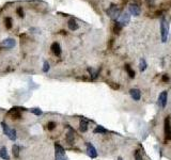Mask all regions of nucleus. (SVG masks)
<instances>
[{"instance_id":"10","label":"nucleus","mask_w":171,"mask_h":160,"mask_svg":"<svg viewBox=\"0 0 171 160\" xmlns=\"http://www.w3.org/2000/svg\"><path fill=\"white\" fill-rule=\"evenodd\" d=\"M50 49H52V54H55L56 57H60L61 54V46L59 43H57V42H54V43L52 44V47H50Z\"/></svg>"},{"instance_id":"11","label":"nucleus","mask_w":171,"mask_h":160,"mask_svg":"<svg viewBox=\"0 0 171 160\" xmlns=\"http://www.w3.org/2000/svg\"><path fill=\"white\" fill-rule=\"evenodd\" d=\"M129 95H131L132 98H133L134 100H136V102L140 100V98H141V92H140V90H138V89H132V90L129 91Z\"/></svg>"},{"instance_id":"16","label":"nucleus","mask_w":171,"mask_h":160,"mask_svg":"<svg viewBox=\"0 0 171 160\" xmlns=\"http://www.w3.org/2000/svg\"><path fill=\"white\" fill-rule=\"evenodd\" d=\"M0 158L2 160H10V156L8 155V151L5 146L0 149Z\"/></svg>"},{"instance_id":"13","label":"nucleus","mask_w":171,"mask_h":160,"mask_svg":"<svg viewBox=\"0 0 171 160\" xmlns=\"http://www.w3.org/2000/svg\"><path fill=\"white\" fill-rule=\"evenodd\" d=\"M65 140H66V142H68L69 144H74V141H75V133H74V131H73V129L70 128L69 132L66 133Z\"/></svg>"},{"instance_id":"3","label":"nucleus","mask_w":171,"mask_h":160,"mask_svg":"<svg viewBox=\"0 0 171 160\" xmlns=\"http://www.w3.org/2000/svg\"><path fill=\"white\" fill-rule=\"evenodd\" d=\"M164 131H165V138L166 140L171 139V119L170 116H166L164 122Z\"/></svg>"},{"instance_id":"23","label":"nucleus","mask_w":171,"mask_h":160,"mask_svg":"<svg viewBox=\"0 0 171 160\" xmlns=\"http://www.w3.org/2000/svg\"><path fill=\"white\" fill-rule=\"evenodd\" d=\"M9 138L11 141H15L16 139H17V135H16V130L15 129H11V132H10V135H9Z\"/></svg>"},{"instance_id":"25","label":"nucleus","mask_w":171,"mask_h":160,"mask_svg":"<svg viewBox=\"0 0 171 160\" xmlns=\"http://www.w3.org/2000/svg\"><path fill=\"white\" fill-rule=\"evenodd\" d=\"M12 151H13V155L15 158H17L18 156H19V146H17V145H13Z\"/></svg>"},{"instance_id":"17","label":"nucleus","mask_w":171,"mask_h":160,"mask_svg":"<svg viewBox=\"0 0 171 160\" xmlns=\"http://www.w3.org/2000/svg\"><path fill=\"white\" fill-rule=\"evenodd\" d=\"M125 70L127 72L129 78H135V70H134L131 66L128 65V64H126V65H125Z\"/></svg>"},{"instance_id":"15","label":"nucleus","mask_w":171,"mask_h":160,"mask_svg":"<svg viewBox=\"0 0 171 160\" xmlns=\"http://www.w3.org/2000/svg\"><path fill=\"white\" fill-rule=\"evenodd\" d=\"M68 26H69V29H70L71 31H76V30H78V28H79L78 24H77V21H75L74 18H71L70 21H69Z\"/></svg>"},{"instance_id":"5","label":"nucleus","mask_w":171,"mask_h":160,"mask_svg":"<svg viewBox=\"0 0 171 160\" xmlns=\"http://www.w3.org/2000/svg\"><path fill=\"white\" fill-rule=\"evenodd\" d=\"M64 155H65L64 149L60 144L56 143L55 144V158H56V160H61L62 158H64Z\"/></svg>"},{"instance_id":"19","label":"nucleus","mask_w":171,"mask_h":160,"mask_svg":"<svg viewBox=\"0 0 171 160\" xmlns=\"http://www.w3.org/2000/svg\"><path fill=\"white\" fill-rule=\"evenodd\" d=\"M148 67V64H146V61L144 59H140V62H139V70L140 72H144Z\"/></svg>"},{"instance_id":"21","label":"nucleus","mask_w":171,"mask_h":160,"mask_svg":"<svg viewBox=\"0 0 171 160\" xmlns=\"http://www.w3.org/2000/svg\"><path fill=\"white\" fill-rule=\"evenodd\" d=\"M93 132L94 133H107L108 132V130L104 128L103 126H96L94 130H93Z\"/></svg>"},{"instance_id":"27","label":"nucleus","mask_w":171,"mask_h":160,"mask_svg":"<svg viewBox=\"0 0 171 160\" xmlns=\"http://www.w3.org/2000/svg\"><path fill=\"white\" fill-rule=\"evenodd\" d=\"M49 70V63L47 61H45L43 63V72L44 73H47Z\"/></svg>"},{"instance_id":"6","label":"nucleus","mask_w":171,"mask_h":160,"mask_svg":"<svg viewBox=\"0 0 171 160\" xmlns=\"http://www.w3.org/2000/svg\"><path fill=\"white\" fill-rule=\"evenodd\" d=\"M86 146H87V154H88L89 157L92 158V159H94V158L97 157V151H96V149L93 146L92 143L87 142Z\"/></svg>"},{"instance_id":"29","label":"nucleus","mask_w":171,"mask_h":160,"mask_svg":"<svg viewBox=\"0 0 171 160\" xmlns=\"http://www.w3.org/2000/svg\"><path fill=\"white\" fill-rule=\"evenodd\" d=\"M55 128H56V123L55 122H48V124H47L48 130H54Z\"/></svg>"},{"instance_id":"7","label":"nucleus","mask_w":171,"mask_h":160,"mask_svg":"<svg viewBox=\"0 0 171 160\" xmlns=\"http://www.w3.org/2000/svg\"><path fill=\"white\" fill-rule=\"evenodd\" d=\"M19 109L20 108L14 107V108H12L11 110H9V112H8V115H9V116L11 117L12 119H22V113H20Z\"/></svg>"},{"instance_id":"24","label":"nucleus","mask_w":171,"mask_h":160,"mask_svg":"<svg viewBox=\"0 0 171 160\" xmlns=\"http://www.w3.org/2000/svg\"><path fill=\"white\" fill-rule=\"evenodd\" d=\"M5 28H7V29H11L12 28V18L11 17H7L5 19Z\"/></svg>"},{"instance_id":"4","label":"nucleus","mask_w":171,"mask_h":160,"mask_svg":"<svg viewBox=\"0 0 171 160\" xmlns=\"http://www.w3.org/2000/svg\"><path fill=\"white\" fill-rule=\"evenodd\" d=\"M167 100H168V93L167 91H163L158 96V106L162 109H165L167 106Z\"/></svg>"},{"instance_id":"20","label":"nucleus","mask_w":171,"mask_h":160,"mask_svg":"<svg viewBox=\"0 0 171 160\" xmlns=\"http://www.w3.org/2000/svg\"><path fill=\"white\" fill-rule=\"evenodd\" d=\"M88 72H89V74H90L91 79H92V80H94V79L97 77V75H99V70H93L92 67H89V68H88Z\"/></svg>"},{"instance_id":"31","label":"nucleus","mask_w":171,"mask_h":160,"mask_svg":"<svg viewBox=\"0 0 171 160\" xmlns=\"http://www.w3.org/2000/svg\"><path fill=\"white\" fill-rule=\"evenodd\" d=\"M169 80H170V78H169V76L167 74H165V75H163V77H162V81L163 82H169Z\"/></svg>"},{"instance_id":"2","label":"nucleus","mask_w":171,"mask_h":160,"mask_svg":"<svg viewBox=\"0 0 171 160\" xmlns=\"http://www.w3.org/2000/svg\"><path fill=\"white\" fill-rule=\"evenodd\" d=\"M106 13H107V15H108L112 21H118L120 15H121V9L118 8L116 5H111L110 7L107 9Z\"/></svg>"},{"instance_id":"8","label":"nucleus","mask_w":171,"mask_h":160,"mask_svg":"<svg viewBox=\"0 0 171 160\" xmlns=\"http://www.w3.org/2000/svg\"><path fill=\"white\" fill-rule=\"evenodd\" d=\"M118 21L121 24L122 27H124V26L128 25V24H129V21H131V15H129L128 13H126V12H125V13H121V15H120Z\"/></svg>"},{"instance_id":"18","label":"nucleus","mask_w":171,"mask_h":160,"mask_svg":"<svg viewBox=\"0 0 171 160\" xmlns=\"http://www.w3.org/2000/svg\"><path fill=\"white\" fill-rule=\"evenodd\" d=\"M1 127H2V130H3V133H5L7 137H9L10 132H11V128H10L9 126H8L7 124H5V122L1 123Z\"/></svg>"},{"instance_id":"9","label":"nucleus","mask_w":171,"mask_h":160,"mask_svg":"<svg viewBox=\"0 0 171 160\" xmlns=\"http://www.w3.org/2000/svg\"><path fill=\"white\" fill-rule=\"evenodd\" d=\"M128 10H129V13L134 16H139L140 13H141V9L137 3H131L129 7H128Z\"/></svg>"},{"instance_id":"1","label":"nucleus","mask_w":171,"mask_h":160,"mask_svg":"<svg viewBox=\"0 0 171 160\" xmlns=\"http://www.w3.org/2000/svg\"><path fill=\"white\" fill-rule=\"evenodd\" d=\"M169 34V21H167L166 16H162L160 19V36H162V42L166 43L168 40Z\"/></svg>"},{"instance_id":"14","label":"nucleus","mask_w":171,"mask_h":160,"mask_svg":"<svg viewBox=\"0 0 171 160\" xmlns=\"http://www.w3.org/2000/svg\"><path fill=\"white\" fill-rule=\"evenodd\" d=\"M88 127H89L88 121L86 119H81L80 123H79V130H80L81 132H86V131L88 130Z\"/></svg>"},{"instance_id":"22","label":"nucleus","mask_w":171,"mask_h":160,"mask_svg":"<svg viewBox=\"0 0 171 160\" xmlns=\"http://www.w3.org/2000/svg\"><path fill=\"white\" fill-rule=\"evenodd\" d=\"M122 28L123 27H122L121 24H120L118 21H116L115 25H113V32H115V33H119V32L122 30Z\"/></svg>"},{"instance_id":"32","label":"nucleus","mask_w":171,"mask_h":160,"mask_svg":"<svg viewBox=\"0 0 171 160\" xmlns=\"http://www.w3.org/2000/svg\"><path fill=\"white\" fill-rule=\"evenodd\" d=\"M146 2L148 3L149 7H153L154 3H155V0H146Z\"/></svg>"},{"instance_id":"26","label":"nucleus","mask_w":171,"mask_h":160,"mask_svg":"<svg viewBox=\"0 0 171 160\" xmlns=\"http://www.w3.org/2000/svg\"><path fill=\"white\" fill-rule=\"evenodd\" d=\"M16 12H17V15L19 16V17L23 18L24 16H25V13H24V10H23V8H22V7H18L17 10H16Z\"/></svg>"},{"instance_id":"33","label":"nucleus","mask_w":171,"mask_h":160,"mask_svg":"<svg viewBox=\"0 0 171 160\" xmlns=\"http://www.w3.org/2000/svg\"><path fill=\"white\" fill-rule=\"evenodd\" d=\"M118 160H123V159H122L121 157H119V158H118Z\"/></svg>"},{"instance_id":"12","label":"nucleus","mask_w":171,"mask_h":160,"mask_svg":"<svg viewBox=\"0 0 171 160\" xmlns=\"http://www.w3.org/2000/svg\"><path fill=\"white\" fill-rule=\"evenodd\" d=\"M16 46V42L14 38H7L2 42V47L5 48H14Z\"/></svg>"},{"instance_id":"30","label":"nucleus","mask_w":171,"mask_h":160,"mask_svg":"<svg viewBox=\"0 0 171 160\" xmlns=\"http://www.w3.org/2000/svg\"><path fill=\"white\" fill-rule=\"evenodd\" d=\"M31 112L35 115H42L43 114L42 110H40V109H31Z\"/></svg>"},{"instance_id":"28","label":"nucleus","mask_w":171,"mask_h":160,"mask_svg":"<svg viewBox=\"0 0 171 160\" xmlns=\"http://www.w3.org/2000/svg\"><path fill=\"white\" fill-rule=\"evenodd\" d=\"M134 157H135V160H143V159H142V156H141V154H140L139 151H135Z\"/></svg>"},{"instance_id":"34","label":"nucleus","mask_w":171,"mask_h":160,"mask_svg":"<svg viewBox=\"0 0 171 160\" xmlns=\"http://www.w3.org/2000/svg\"><path fill=\"white\" fill-rule=\"evenodd\" d=\"M61 160H66V158L64 157V158H62V159H61Z\"/></svg>"}]
</instances>
